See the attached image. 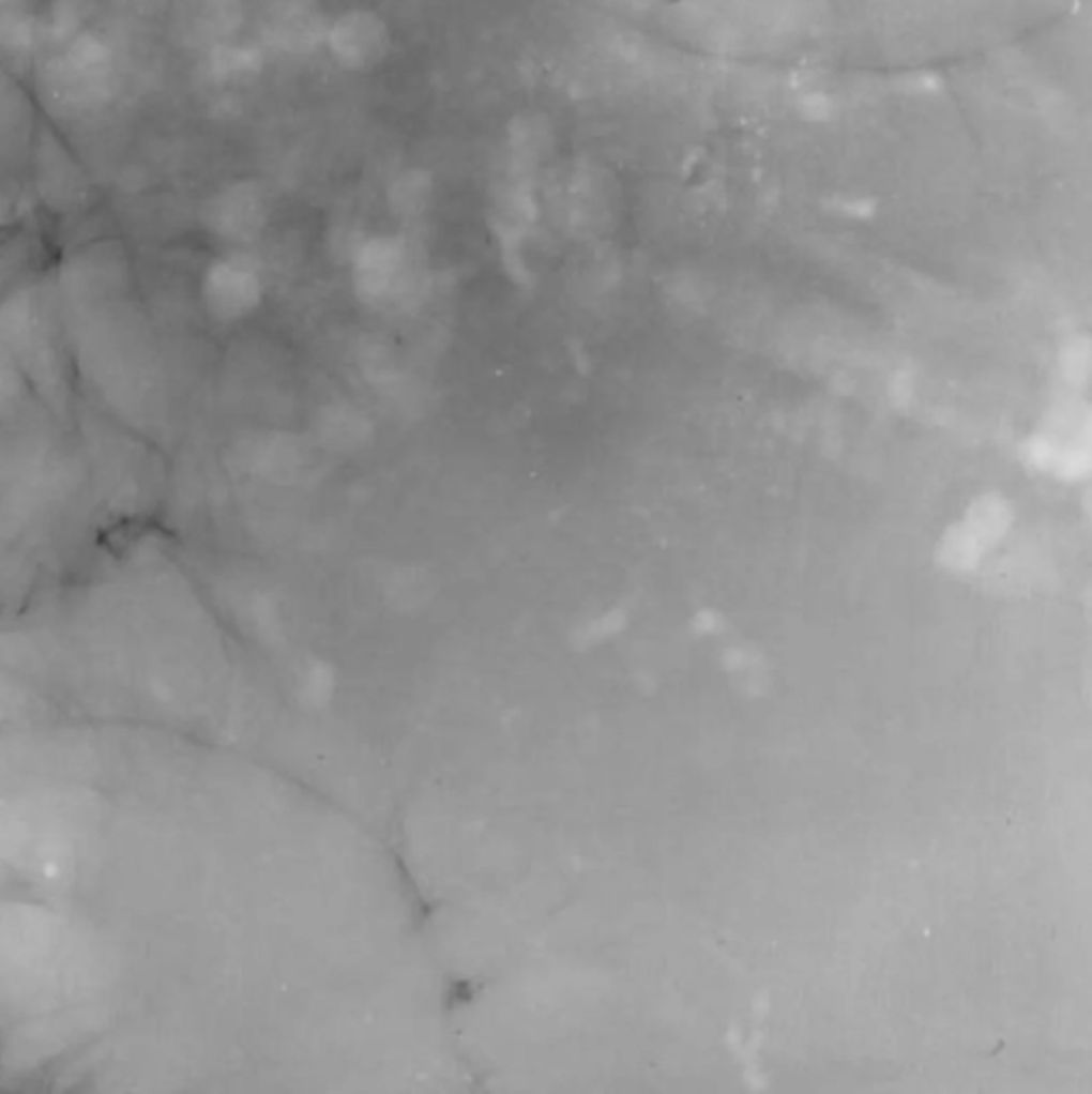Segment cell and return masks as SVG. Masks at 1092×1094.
I'll use <instances>...</instances> for the list:
<instances>
[{
    "instance_id": "cell-1",
    "label": "cell",
    "mask_w": 1092,
    "mask_h": 1094,
    "mask_svg": "<svg viewBox=\"0 0 1092 1094\" xmlns=\"http://www.w3.org/2000/svg\"><path fill=\"white\" fill-rule=\"evenodd\" d=\"M330 43L340 62L366 66L385 51V26L368 13H353L332 28Z\"/></svg>"
},
{
    "instance_id": "cell-2",
    "label": "cell",
    "mask_w": 1092,
    "mask_h": 1094,
    "mask_svg": "<svg viewBox=\"0 0 1092 1094\" xmlns=\"http://www.w3.org/2000/svg\"><path fill=\"white\" fill-rule=\"evenodd\" d=\"M274 39L287 47H300L315 39L317 21L298 4H285L274 15Z\"/></svg>"
}]
</instances>
